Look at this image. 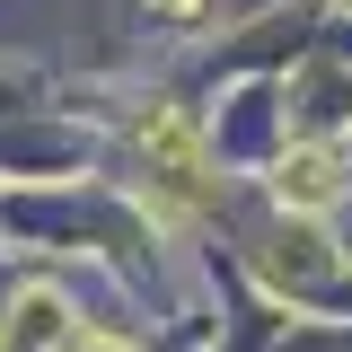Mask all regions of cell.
<instances>
[{
	"label": "cell",
	"mask_w": 352,
	"mask_h": 352,
	"mask_svg": "<svg viewBox=\"0 0 352 352\" xmlns=\"http://www.w3.org/2000/svg\"><path fill=\"white\" fill-rule=\"evenodd\" d=\"M335 185H344V176H335V159H326V150H300V159L282 168V203L317 212V203H335Z\"/></svg>",
	"instance_id": "6da1fadb"
},
{
	"label": "cell",
	"mask_w": 352,
	"mask_h": 352,
	"mask_svg": "<svg viewBox=\"0 0 352 352\" xmlns=\"http://www.w3.org/2000/svg\"><path fill=\"white\" fill-rule=\"evenodd\" d=\"M71 352H124V344H106V335H80V344H71Z\"/></svg>",
	"instance_id": "7a4b0ae2"
},
{
	"label": "cell",
	"mask_w": 352,
	"mask_h": 352,
	"mask_svg": "<svg viewBox=\"0 0 352 352\" xmlns=\"http://www.w3.org/2000/svg\"><path fill=\"white\" fill-rule=\"evenodd\" d=\"M150 9H194V0H150Z\"/></svg>",
	"instance_id": "3957f363"
}]
</instances>
